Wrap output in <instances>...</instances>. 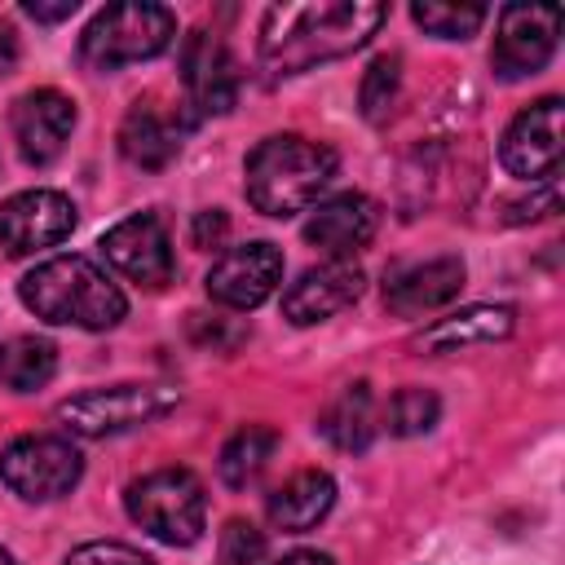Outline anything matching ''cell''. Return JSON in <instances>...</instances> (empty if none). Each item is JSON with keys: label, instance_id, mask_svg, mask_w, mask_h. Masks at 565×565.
<instances>
[{"label": "cell", "instance_id": "obj_7", "mask_svg": "<svg viewBox=\"0 0 565 565\" xmlns=\"http://www.w3.org/2000/svg\"><path fill=\"white\" fill-rule=\"evenodd\" d=\"M79 477H84V459L66 437H18L0 455V481L31 503L71 494Z\"/></svg>", "mask_w": 565, "mask_h": 565}, {"label": "cell", "instance_id": "obj_19", "mask_svg": "<svg viewBox=\"0 0 565 565\" xmlns=\"http://www.w3.org/2000/svg\"><path fill=\"white\" fill-rule=\"evenodd\" d=\"M512 327H516L512 305H468V309L424 327L415 335V349L419 353H455V349H468V344H494V340H508Z\"/></svg>", "mask_w": 565, "mask_h": 565}, {"label": "cell", "instance_id": "obj_27", "mask_svg": "<svg viewBox=\"0 0 565 565\" xmlns=\"http://www.w3.org/2000/svg\"><path fill=\"white\" fill-rule=\"evenodd\" d=\"M216 561L221 565H260L265 561V534L243 516L225 521V530L216 539Z\"/></svg>", "mask_w": 565, "mask_h": 565}, {"label": "cell", "instance_id": "obj_9", "mask_svg": "<svg viewBox=\"0 0 565 565\" xmlns=\"http://www.w3.org/2000/svg\"><path fill=\"white\" fill-rule=\"evenodd\" d=\"M561 128H565V106L561 97H543L525 106L499 137V163L521 177V181H547L556 177L561 163Z\"/></svg>", "mask_w": 565, "mask_h": 565}, {"label": "cell", "instance_id": "obj_34", "mask_svg": "<svg viewBox=\"0 0 565 565\" xmlns=\"http://www.w3.org/2000/svg\"><path fill=\"white\" fill-rule=\"evenodd\" d=\"M0 565H18V561H13V552H4V547H0Z\"/></svg>", "mask_w": 565, "mask_h": 565}, {"label": "cell", "instance_id": "obj_26", "mask_svg": "<svg viewBox=\"0 0 565 565\" xmlns=\"http://www.w3.org/2000/svg\"><path fill=\"white\" fill-rule=\"evenodd\" d=\"M411 18L437 35V40H468L477 35V26L486 22V9L481 4H441V0H419L411 4Z\"/></svg>", "mask_w": 565, "mask_h": 565}, {"label": "cell", "instance_id": "obj_33", "mask_svg": "<svg viewBox=\"0 0 565 565\" xmlns=\"http://www.w3.org/2000/svg\"><path fill=\"white\" fill-rule=\"evenodd\" d=\"M274 565H335L327 552H287V556H278Z\"/></svg>", "mask_w": 565, "mask_h": 565}, {"label": "cell", "instance_id": "obj_14", "mask_svg": "<svg viewBox=\"0 0 565 565\" xmlns=\"http://www.w3.org/2000/svg\"><path fill=\"white\" fill-rule=\"evenodd\" d=\"M181 84H185V97L199 115H225L238 102V66H234L230 49L207 31L185 35V44H181Z\"/></svg>", "mask_w": 565, "mask_h": 565}, {"label": "cell", "instance_id": "obj_25", "mask_svg": "<svg viewBox=\"0 0 565 565\" xmlns=\"http://www.w3.org/2000/svg\"><path fill=\"white\" fill-rule=\"evenodd\" d=\"M437 415H441L437 393H428V388H397V393L388 397L380 424H384L393 437H424V433H433Z\"/></svg>", "mask_w": 565, "mask_h": 565}, {"label": "cell", "instance_id": "obj_28", "mask_svg": "<svg viewBox=\"0 0 565 565\" xmlns=\"http://www.w3.org/2000/svg\"><path fill=\"white\" fill-rule=\"evenodd\" d=\"M66 565H154L141 547H128V543H115V539H97V543H79Z\"/></svg>", "mask_w": 565, "mask_h": 565}, {"label": "cell", "instance_id": "obj_4", "mask_svg": "<svg viewBox=\"0 0 565 565\" xmlns=\"http://www.w3.org/2000/svg\"><path fill=\"white\" fill-rule=\"evenodd\" d=\"M128 516L168 547H190L207 525V494L190 468H154L124 490Z\"/></svg>", "mask_w": 565, "mask_h": 565}, {"label": "cell", "instance_id": "obj_13", "mask_svg": "<svg viewBox=\"0 0 565 565\" xmlns=\"http://www.w3.org/2000/svg\"><path fill=\"white\" fill-rule=\"evenodd\" d=\"M366 287V274L353 256H340V260H322V265H309L287 291H282V318L296 322V327H313V322H327L331 313L349 309Z\"/></svg>", "mask_w": 565, "mask_h": 565}, {"label": "cell", "instance_id": "obj_17", "mask_svg": "<svg viewBox=\"0 0 565 565\" xmlns=\"http://www.w3.org/2000/svg\"><path fill=\"white\" fill-rule=\"evenodd\" d=\"M375 230H380V207L358 190L322 199L305 221V238L313 247H322L331 260L353 256L358 247H366L375 238Z\"/></svg>", "mask_w": 565, "mask_h": 565}, {"label": "cell", "instance_id": "obj_21", "mask_svg": "<svg viewBox=\"0 0 565 565\" xmlns=\"http://www.w3.org/2000/svg\"><path fill=\"white\" fill-rule=\"evenodd\" d=\"M318 433L335 446V450H366L371 437H375V397H371V384L358 380V384H344L322 419H318Z\"/></svg>", "mask_w": 565, "mask_h": 565}, {"label": "cell", "instance_id": "obj_6", "mask_svg": "<svg viewBox=\"0 0 565 565\" xmlns=\"http://www.w3.org/2000/svg\"><path fill=\"white\" fill-rule=\"evenodd\" d=\"M177 406V388L163 384H110L75 393L57 406V424L75 437H119Z\"/></svg>", "mask_w": 565, "mask_h": 565}, {"label": "cell", "instance_id": "obj_2", "mask_svg": "<svg viewBox=\"0 0 565 565\" xmlns=\"http://www.w3.org/2000/svg\"><path fill=\"white\" fill-rule=\"evenodd\" d=\"M340 159L331 146L309 141L300 132L265 137L247 163H243V194L265 216H296L318 203V194L331 185Z\"/></svg>", "mask_w": 565, "mask_h": 565}, {"label": "cell", "instance_id": "obj_5", "mask_svg": "<svg viewBox=\"0 0 565 565\" xmlns=\"http://www.w3.org/2000/svg\"><path fill=\"white\" fill-rule=\"evenodd\" d=\"M177 35V13L168 4H146V0H124L106 4L79 35V57L93 71H115L128 62H150L159 57Z\"/></svg>", "mask_w": 565, "mask_h": 565}, {"label": "cell", "instance_id": "obj_12", "mask_svg": "<svg viewBox=\"0 0 565 565\" xmlns=\"http://www.w3.org/2000/svg\"><path fill=\"white\" fill-rule=\"evenodd\" d=\"M75 230V203L62 190H22L0 203V247L9 256H31L57 247Z\"/></svg>", "mask_w": 565, "mask_h": 565}, {"label": "cell", "instance_id": "obj_23", "mask_svg": "<svg viewBox=\"0 0 565 565\" xmlns=\"http://www.w3.org/2000/svg\"><path fill=\"white\" fill-rule=\"evenodd\" d=\"M57 371V344L44 335H18L0 344V384L13 393H35Z\"/></svg>", "mask_w": 565, "mask_h": 565}, {"label": "cell", "instance_id": "obj_30", "mask_svg": "<svg viewBox=\"0 0 565 565\" xmlns=\"http://www.w3.org/2000/svg\"><path fill=\"white\" fill-rule=\"evenodd\" d=\"M190 331L199 344H216V349H234L243 335H225V318L221 313H190Z\"/></svg>", "mask_w": 565, "mask_h": 565}, {"label": "cell", "instance_id": "obj_15", "mask_svg": "<svg viewBox=\"0 0 565 565\" xmlns=\"http://www.w3.org/2000/svg\"><path fill=\"white\" fill-rule=\"evenodd\" d=\"M9 124H13V141H18L22 159L35 163V168H44V163H53V159L66 150V141H71L75 102H71L66 93H57V88H35V93L18 97Z\"/></svg>", "mask_w": 565, "mask_h": 565}, {"label": "cell", "instance_id": "obj_32", "mask_svg": "<svg viewBox=\"0 0 565 565\" xmlns=\"http://www.w3.org/2000/svg\"><path fill=\"white\" fill-rule=\"evenodd\" d=\"M18 66V31L0 22V75H9Z\"/></svg>", "mask_w": 565, "mask_h": 565}, {"label": "cell", "instance_id": "obj_11", "mask_svg": "<svg viewBox=\"0 0 565 565\" xmlns=\"http://www.w3.org/2000/svg\"><path fill=\"white\" fill-rule=\"evenodd\" d=\"M102 256L137 287H150L159 291L163 282H172V238L163 230V221L154 212H137V216H124L119 225H110L102 234Z\"/></svg>", "mask_w": 565, "mask_h": 565}, {"label": "cell", "instance_id": "obj_16", "mask_svg": "<svg viewBox=\"0 0 565 565\" xmlns=\"http://www.w3.org/2000/svg\"><path fill=\"white\" fill-rule=\"evenodd\" d=\"M463 287V260L459 256H433L415 265H397L384 274V305L397 318H424L441 305H450Z\"/></svg>", "mask_w": 565, "mask_h": 565}, {"label": "cell", "instance_id": "obj_10", "mask_svg": "<svg viewBox=\"0 0 565 565\" xmlns=\"http://www.w3.org/2000/svg\"><path fill=\"white\" fill-rule=\"evenodd\" d=\"M278 282H282V252H278L274 243H265V238L221 252V256L212 260L207 278H203L207 296H212L221 309H238V313L265 305V300L278 291Z\"/></svg>", "mask_w": 565, "mask_h": 565}, {"label": "cell", "instance_id": "obj_1", "mask_svg": "<svg viewBox=\"0 0 565 565\" xmlns=\"http://www.w3.org/2000/svg\"><path fill=\"white\" fill-rule=\"evenodd\" d=\"M388 9L375 0H309V4H269L260 18V66L269 75H300L331 57L362 49Z\"/></svg>", "mask_w": 565, "mask_h": 565}, {"label": "cell", "instance_id": "obj_22", "mask_svg": "<svg viewBox=\"0 0 565 565\" xmlns=\"http://www.w3.org/2000/svg\"><path fill=\"white\" fill-rule=\"evenodd\" d=\"M274 450H278V433H274L269 424H247V428H238V433L221 446V459H216L221 481H225L230 490H247V486L265 472V463L274 459Z\"/></svg>", "mask_w": 565, "mask_h": 565}, {"label": "cell", "instance_id": "obj_8", "mask_svg": "<svg viewBox=\"0 0 565 565\" xmlns=\"http://www.w3.org/2000/svg\"><path fill=\"white\" fill-rule=\"evenodd\" d=\"M556 35H561V9L556 4H508L499 13L490 66L499 71V79H525L552 62Z\"/></svg>", "mask_w": 565, "mask_h": 565}, {"label": "cell", "instance_id": "obj_20", "mask_svg": "<svg viewBox=\"0 0 565 565\" xmlns=\"http://www.w3.org/2000/svg\"><path fill=\"white\" fill-rule=\"evenodd\" d=\"M335 508V481L322 468H305L296 477H287L274 494H269V521L282 534H305L313 530L327 512Z\"/></svg>", "mask_w": 565, "mask_h": 565}, {"label": "cell", "instance_id": "obj_18", "mask_svg": "<svg viewBox=\"0 0 565 565\" xmlns=\"http://www.w3.org/2000/svg\"><path fill=\"white\" fill-rule=\"evenodd\" d=\"M181 150V124L172 110H163L154 97L146 102H132L124 124H119V154L132 163V168H146V172H159L177 159Z\"/></svg>", "mask_w": 565, "mask_h": 565}, {"label": "cell", "instance_id": "obj_29", "mask_svg": "<svg viewBox=\"0 0 565 565\" xmlns=\"http://www.w3.org/2000/svg\"><path fill=\"white\" fill-rule=\"evenodd\" d=\"M225 234H230V216H225L221 207H203V212H194V221H190V243H194V247L212 252V247L225 243Z\"/></svg>", "mask_w": 565, "mask_h": 565}, {"label": "cell", "instance_id": "obj_31", "mask_svg": "<svg viewBox=\"0 0 565 565\" xmlns=\"http://www.w3.org/2000/svg\"><path fill=\"white\" fill-rule=\"evenodd\" d=\"M75 9H79V0H26V4H22V13L35 18V22H62V18H71Z\"/></svg>", "mask_w": 565, "mask_h": 565}, {"label": "cell", "instance_id": "obj_3", "mask_svg": "<svg viewBox=\"0 0 565 565\" xmlns=\"http://www.w3.org/2000/svg\"><path fill=\"white\" fill-rule=\"evenodd\" d=\"M18 296L40 322H53V327L106 331L128 313L124 291L88 256H53L35 265L18 282Z\"/></svg>", "mask_w": 565, "mask_h": 565}, {"label": "cell", "instance_id": "obj_24", "mask_svg": "<svg viewBox=\"0 0 565 565\" xmlns=\"http://www.w3.org/2000/svg\"><path fill=\"white\" fill-rule=\"evenodd\" d=\"M397 88H402V57L397 53H380L366 71H362V84H358V106H362V119L366 124H384L393 102H397Z\"/></svg>", "mask_w": 565, "mask_h": 565}]
</instances>
